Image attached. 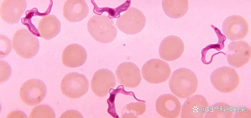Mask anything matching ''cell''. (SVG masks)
Wrapping results in <instances>:
<instances>
[{
  "instance_id": "2",
  "label": "cell",
  "mask_w": 251,
  "mask_h": 118,
  "mask_svg": "<svg viewBox=\"0 0 251 118\" xmlns=\"http://www.w3.org/2000/svg\"><path fill=\"white\" fill-rule=\"evenodd\" d=\"M88 30L91 36L100 43L113 41L117 35V30L112 20L105 15H95L89 20Z\"/></svg>"
},
{
  "instance_id": "10",
  "label": "cell",
  "mask_w": 251,
  "mask_h": 118,
  "mask_svg": "<svg viewBox=\"0 0 251 118\" xmlns=\"http://www.w3.org/2000/svg\"><path fill=\"white\" fill-rule=\"evenodd\" d=\"M222 30L227 38L231 41L241 40L248 33L249 25L242 16L233 15L225 19L222 25Z\"/></svg>"
},
{
  "instance_id": "11",
  "label": "cell",
  "mask_w": 251,
  "mask_h": 118,
  "mask_svg": "<svg viewBox=\"0 0 251 118\" xmlns=\"http://www.w3.org/2000/svg\"><path fill=\"white\" fill-rule=\"evenodd\" d=\"M116 84L114 74L106 69H100L94 74L91 83L92 90L97 96L100 97L106 96L112 88Z\"/></svg>"
},
{
  "instance_id": "19",
  "label": "cell",
  "mask_w": 251,
  "mask_h": 118,
  "mask_svg": "<svg viewBox=\"0 0 251 118\" xmlns=\"http://www.w3.org/2000/svg\"><path fill=\"white\" fill-rule=\"evenodd\" d=\"M61 24L60 21L53 15L44 17L40 21L38 26L39 34L42 37L50 40L60 32Z\"/></svg>"
},
{
  "instance_id": "13",
  "label": "cell",
  "mask_w": 251,
  "mask_h": 118,
  "mask_svg": "<svg viewBox=\"0 0 251 118\" xmlns=\"http://www.w3.org/2000/svg\"><path fill=\"white\" fill-rule=\"evenodd\" d=\"M184 48V43L180 37L170 35L162 41L159 47V53L162 59L168 61H173L181 56Z\"/></svg>"
},
{
  "instance_id": "1",
  "label": "cell",
  "mask_w": 251,
  "mask_h": 118,
  "mask_svg": "<svg viewBox=\"0 0 251 118\" xmlns=\"http://www.w3.org/2000/svg\"><path fill=\"white\" fill-rule=\"evenodd\" d=\"M198 81L195 74L185 68H178L172 73L169 85L172 93L182 99L189 97L197 89Z\"/></svg>"
},
{
  "instance_id": "17",
  "label": "cell",
  "mask_w": 251,
  "mask_h": 118,
  "mask_svg": "<svg viewBox=\"0 0 251 118\" xmlns=\"http://www.w3.org/2000/svg\"><path fill=\"white\" fill-rule=\"evenodd\" d=\"M87 57V51L82 46L77 44H71L67 46L63 50V62L66 67H77L84 64Z\"/></svg>"
},
{
  "instance_id": "24",
  "label": "cell",
  "mask_w": 251,
  "mask_h": 118,
  "mask_svg": "<svg viewBox=\"0 0 251 118\" xmlns=\"http://www.w3.org/2000/svg\"><path fill=\"white\" fill-rule=\"evenodd\" d=\"M54 110L47 105H40L35 107L31 111L30 118H54Z\"/></svg>"
},
{
  "instance_id": "25",
  "label": "cell",
  "mask_w": 251,
  "mask_h": 118,
  "mask_svg": "<svg viewBox=\"0 0 251 118\" xmlns=\"http://www.w3.org/2000/svg\"><path fill=\"white\" fill-rule=\"evenodd\" d=\"M0 58L8 55L11 51L12 44L11 40L7 37L0 35Z\"/></svg>"
},
{
  "instance_id": "16",
  "label": "cell",
  "mask_w": 251,
  "mask_h": 118,
  "mask_svg": "<svg viewBox=\"0 0 251 118\" xmlns=\"http://www.w3.org/2000/svg\"><path fill=\"white\" fill-rule=\"evenodd\" d=\"M27 7L25 0H4L1 2L0 15L6 23L13 24L18 22Z\"/></svg>"
},
{
  "instance_id": "14",
  "label": "cell",
  "mask_w": 251,
  "mask_h": 118,
  "mask_svg": "<svg viewBox=\"0 0 251 118\" xmlns=\"http://www.w3.org/2000/svg\"><path fill=\"white\" fill-rule=\"evenodd\" d=\"M209 104L203 96L194 95L187 99L182 106L181 118H203L207 110Z\"/></svg>"
},
{
  "instance_id": "20",
  "label": "cell",
  "mask_w": 251,
  "mask_h": 118,
  "mask_svg": "<svg viewBox=\"0 0 251 118\" xmlns=\"http://www.w3.org/2000/svg\"><path fill=\"white\" fill-rule=\"evenodd\" d=\"M162 5L163 11L168 16L178 18L183 16L188 9V0H163Z\"/></svg>"
},
{
  "instance_id": "12",
  "label": "cell",
  "mask_w": 251,
  "mask_h": 118,
  "mask_svg": "<svg viewBox=\"0 0 251 118\" xmlns=\"http://www.w3.org/2000/svg\"><path fill=\"white\" fill-rule=\"evenodd\" d=\"M115 74L118 83L126 87H137L142 79L139 69L131 62H124L120 64L117 68Z\"/></svg>"
},
{
  "instance_id": "8",
  "label": "cell",
  "mask_w": 251,
  "mask_h": 118,
  "mask_svg": "<svg viewBox=\"0 0 251 118\" xmlns=\"http://www.w3.org/2000/svg\"><path fill=\"white\" fill-rule=\"evenodd\" d=\"M47 92L46 86L42 80L32 79L23 83L20 90V95L23 102L31 106L40 103L44 99Z\"/></svg>"
},
{
  "instance_id": "26",
  "label": "cell",
  "mask_w": 251,
  "mask_h": 118,
  "mask_svg": "<svg viewBox=\"0 0 251 118\" xmlns=\"http://www.w3.org/2000/svg\"><path fill=\"white\" fill-rule=\"evenodd\" d=\"M235 112L234 118H249L251 116V110L245 107H239Z\"/></svg>"
},
{
  "instance_id": "18",
  "label": "cell",
  "mask_w": 251,
  "mask_h": 118,
  "mask_svg": "<svg viewBox=\"0 0 251 118\" xmlns=\"http://www.w3.org/2000/svg\"><path fill=\"white\" fill-rule=\"evenodd\" d=\"M89 10L88 6L85 0H67L64 5L63 15L69 21L77 22L86 17Z\"/></svg>"
},
{
  "instance_id": "4",
  "label": "cell",
  "mask_w": 251,
  "mask_h": 118,
  "mask_svg": "<svg viewBox=\"0 0 251 118\" xmlns=\"http://www.w3.org/2000/svg\"><path fill=\"white\" fill-rule=\"evenodd\" d=\"M13 49L19 56L30 59L35 57L39 49V42L36 37L26 29H21L16 31L13 39Z\"/></svg>"
},
{
  "instance_id": "15",
  "label": "cell",
  "mask_w": 251,
  "mask_h": 118,
  "mask_svg": "<svg viewBox=\"0 0 251 118\" xmlns=\"http://www.w3.org/2000/svg\"><path fill=\"white\" fill-rule=\"evenodd\" d=\"M155 107L158 113L163 117L176 118L180 114L181 104L176 97L171 94H166L158 98Z\"/></svg>"
},
{
  "instance_id": "22",
  "label": "cell",
  "mask_w": 251,
  "mask_h": 118,
  "mask_svg": "<svg viewBox=\"0 0 251 118\" xmlns=\"http://www.w3.org/2000/svg\"><path fill=\"white\" fill-rule=\"evenodd\" d=\"M109 97L107 100V102L108 105V112L113 117L115 118H119L116 113L114 101L115 96L119 93H121L126 95H132L135 98L136 97L134 93L132 92H127L124 89L122 85L119 86L115 89H111Z\"/></svg>"
},
{
  "instance_id": "3",
  "label": "cell",
  "mask_w": 251,
  "mask_h": 118,
  "mask_svg": "<svg viewBox=\"0 0 251 118\" xmlns=\"http://www.w3.org/2000/svg\"><path fill=\"white\" fill-rule=\"evenodd\" d=\"M211 83L219 92L229 93L238 87L239 83V76L233 68L223 66L214 70L210 77Z\"/></svg>"
},
{
  "instance_id": "23",
  "label": "cell",
  "mask_w": 251,
  "mask_h": 118,
  "mask_svg": "<svg viewBox=\"0 0 251 118\" xmlns=\"http://www.w3.org/2000/svg\"><path fill=\"white\" fill-rule=\"evenodd\" d=\"M143 100L136 103L132 102L127 104L125 107V110L128 113L124 114L123 118H137L139 115H141L144 113L146 109V106Z\"/></svg>"
},
{
  "instance_id": "9",
  "label": "cell",
  "mask_w": 251,
  "mask_h": 118,
  "mask_svg": "<svg viewBox=\"0 0 251 118\" xmlns=\"http://www.w3.org/2000/svg\"><path fill=\"white\" fill-rule=\"evenodd\" d=\"M226 54L227 61L230 66L235 68H240L249 61L251 47L244 41L232 42L228 45Z\"/></svg>"
},
{
  "instance_id": "7",
  "label": "cell",
  "mask_w": 251,
  "mask_h": 118,
  "mask_svg": "<svg viewBox=\"0 0 251 118\" xmlns=\"http://www.w3.org/2000/svg\"><path fill=\"white\" fill-rule=\"evenodd\" d=\"M146 21L145 16L141 11L131 7L117 20L116 25L124 33L134 35L143 30Z\"/></svg>"
},
{
  "instance_id": "21",
  "label": "cell",
  "mask_w": 251,
  "mask_h": 118,
  "mask_svg": "<svg viewBox=\"0 0 251 118\" xmlns=\"http://www.w3.org/2000/svg\"><path fill=\"white\" fill-rule=\"evenodd\" d=\"M232 106L228 104L219 102L209 106L204 118H232L234 114Z\"/></svg>"
},
{
  "instance_id": "5",
  "label": "cell",
  "mask_w": 251,
  "mask_h": 118,
  "mask_svg": "<svg viewBox=\"0 0 251 118\" xmlns=\"http://www.w3.org/2000/svg\"><path fill=\"white\" fill-rule=\"evenodd\" d=\"M89 82L84 74L77 72L66 74L62 79L61 89L66 96L72 99L80 98L88 92Z\"/></svg>"
},
{
  "instance_id": "6",
  "label": "cell",
  "mask_w": 251,
  "mask_h": 118,
  "mask_svg": "<svg viewBox=\"0 0 251 118\" xmlns=\"http://www.w3.org/2000/svg\"><path fill=\"white\" fill-rule=\"evenodd\" d=\"M141 72L146 81L150 83L158 84L167 81L170 77L171 71L167 62L159 59H152L144 64Z\"/></svg>"
}]
</instances>
